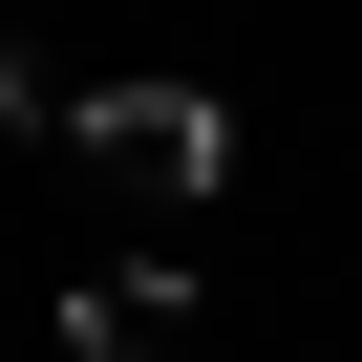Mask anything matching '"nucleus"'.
I'll return each instance as SVG.
<instances>
[{
    "label": "nucleus",
    "instance_id": "nucleus-1",
    "mask_svg": "<svg viewBox=\"0 0 362 362\" xmlns=\"http://www.w3.org/2000/svg\"><path fill=\"white\" fill-rule=\"evenodd\" d=\"M64 149H86V170H128L149 214H192L214 170H235V128H214V86H86V107H64Z\"/></svg>",
    "mask_w": 362,
    "mask_h": 362
},
{
    "label": "nucleus",
    "instance_id": "nucleus-2",
    "mask_svg": "<svg viewBox=\"0 0 362 362\" xmlns=\"http://www.w3.org/2000/svg\"><path fill=\"white\" fill-rule=\"evenodd\" d=\"M170 341H192V277H170V256H149V277H86V298H64V362H170Z\"/></svg>",
    "mask_w": 362,
    "mask_h": 362
},
{
    "label": "nucleus",
    "instance_id": "nucleus-3",
    "mask_svg": "<svg viewBox=\"0 0 362 362\" xmlns=\"http://www.w3.org/2000/svg\"><path fill=\"white\" fill-rule=\"evenodd\" d=\"M43 107H64V86H43V64H22V43H0V128H43Z\"/></svg>",
    "mask_w": 362,
    "mask_h": 362
}]
</instances>
